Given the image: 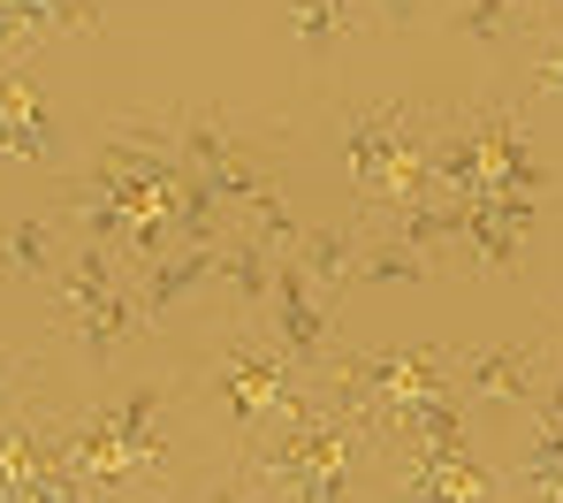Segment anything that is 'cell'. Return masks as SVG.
I'll return each mask as SVG.
<instances>
[{"mask_svg":"<svg viewBox=\"0 0 563 503\" xmlns=\"http://www.w3.org/2000/svg\"><path fill=\"white\" fill-rule=\"evenodd\" d=\"M46 298H54V336H62L92 374H107L130 343L153 336V320H145V305H137V275H130V260H122L114 244H69V260H62V275L46 283Z\"/></svg>","mask_w":563,"mask_h":503,"instance_id":"cell-5","label":"cell"},{"mask_svg":"<svg viewBox=\"0 0 563 503\" xmlns=\"http://www.w3.org/2000/svg\"><path fill=\"white\" fill-rule=\"evenodd\" d=\"M549 367H556V343L549 336H533V343H472L457 351V397L465 404H526L541 397V382H549Z\"/></svg>","mask_w":563,"mask_h":503,"instance_id":"cell-10","label":"cell"},{"mask_svg":"<svg viewBox=\"0 0 563 503\" xmlns=\"http://www.w3.org/2000/svg\"><path fill=\"white\" fill-rule=\"evenodd\" d=\"M221 267H213V283H229V320H267V305H275V244L260 237V229H244V221H229V237H221V252H213Z\"/></svg>","mask_w":563,"mask_h":503,"instance_id":"cell-13","label":"cell"},{"mask_svg":"<svg viewBox=\"0 0 563 503\" xmlns=\"http://www.w3.org/2000/svg\"><path fill=\"white\" fill-rule=\"evenodd\" d=\"M289 31L312 62H328L351 31H358V0H289Z\"/></svg>","mask_w":563,"mask_h":503,"instance_id":"cell-17","label":"cell"},{"mask_svg":"<svg viewBox=\"0 0 563 503\" xmlns=\"http://www.w3.org/2000/svg\"><path fill=\"white\" fill-rule=\"evenodd\" d=\"M503 192H526L541 199L549 192V161H541V138L526 122L518 100H472V107H442L434 114V199H503Z\"/></svg>","mask_w":563,"mask_h":503,"instance_id":"cell-4","label":"cell"},{"mask_svg":"<svg viewBox=\"0 0 563 503\" xmlns=\"http://www.w3.org/2000/svg\"><path fill=\"white\" fill-rule=\"evenodd\" d=\"M69 260V229L62 214H23L0 229V283H23V291H46Z\"/></svg>","mask_w":563,"mask_h":503,"instance_id":"cell-14","label":"cell"},{"mask_svg":"<svg viewBox=\"0 0 563 503\" xmlns=\"http://www.w3.org/2000/svg\"><path fill=\"white\" fill-rule=\"evenodd\" d=\"M305 374H312V367H297V359L282 351V336L267 328V320H229V328L206 343V367H198L213 412L229 419V442H244Z\"/></svg>","mask_w":563,"mask_h":503,"instance_id":"cell-6","label":"cell"},{"mask_svg":"<svg viewBox=\"0 0 563 503\" xmlns=\"http://www.w3.org/2000/svg\"><path fill=\"white\" fill-rule=\"evenodd\" d=\"M221 244H176V252H161L153 267H137V305H145V320H161L168 305H184L190 291H206L213 283V260Z\"/></svg>","mask_w":563,"mask_h":503,"instance_id":"cell-15","label":"cell"},{"mask_svg":"<svg viewBox=\"0 0 563 503\" xmlns=\"http://www.w3.org/2000/svg\"><path fill=\"white\" fill-rule=\"evenodd\" d=\"M457 39H472V46L526 39V15H518V0H465V8H457Z\"/></svg>","mask_w":563,"mask_h":503,"instance_id":"cell-19","label":"cell"},{"mask_svg":"<svg viewBox=\"0 0 563 503\" xmlns=\"http://www.w3.org/2000/svg\"><path fill=\"white\" fill-rule=\"evenodd\" d=\"M419 8H427V0H374V23H380V31H411Z\"/></svg>","mask_w":563,"mask_h":503,"instance_id":"cell-22","label":"cell"},{"mask_svg":"<svg viewBox=\"0 0 563 503\" xmlns=\"http://www.w3.org/2000/svg\"><path fill=\"white\" fill-rule=\"evenodd\" d=\"M328 374L366 404L380 427L404 419L411 404H427V397H457V351H442V343H411V351H335Z\"/></svg>","mask_w":563,"mask_h":503,"instance_id":"cell-7","label":"cell"},{"mask_svg":"<svg viewBox=\"0 0 563 503\" xmlns=\"http://www.w3.org/2000/svg\"><path fill=\"white\" fill-rule=\"evenodd\" d=\"M176 397L184 374H145L77 412H54V442L92 503H176V435H168Z\"/></svg>","mask_w":563,"mask_h":503,"instance_id":"cell-2","label":"cell"},{"mask_svg":"<svg viewBox=\"0 0 563 503\" xmlns=\"http://www.w3.org/2000/svg\"><path fill=\"white\" fill-rule=\"evenodd\" d=\"M541 336H549V343H556V359H563V298L549 305V328H541Z\"/></svg>","mask_w":563,"mask_h":503,"instance_id":"cell-23","label":"cell"},{"mask_svg":"<svg viewBox=\"0 0 563 503\" xmlns=\"http://www.w3.org/2000/svg\"><path fill=\"white\" fill-rule=\"evenodd\" d=\"M267 328L282 336V351L297 367H328L335 359V320H328V298L305 283V267L282 252L275 260V305H267Z\"/></svg>","mask_w":563,"mask_h":503,"instance_id":"cell-12","label":"cell"},{"mask_svg":"<svg viewBox=\"0 0 563 503\" xmlns=\"http://www.w3.org/2000/svg\"><path fill=\"white\" fill-rule=\"evenodd\" d=\"M0 168H69V130L31 69H0Z\"/></svg>","mask_w":563,"mask_h":503,"instance_id":"cell-9","label":"cell"},{"mask_svg":"<svg viewBox=\"0 0 563 503\" xmlns=\"http://www.w3.org/2000/svg\"><path fill=\"white\" fill-rule=\"evenodd\" d=\"M190 503H267V496H260V489H252L236 466H221V473H213V481H206V489H198Z\"/></svg>","mask_w":563,"mask_h":503,"instance_id":"cell-21","label":"cell"},{"mask_svg":"<svg viewBox=\"0 0 563 503\" xmlns=\"http://www.w3.org/2000/svg\"><path fill=\"white\" fill-rule=\"evenodd\" d=\"M434 114H442V107L396 100V92L335 107V145H343L351 206H358L351 229H374L396 206L434 199Z\"/></svg>","mask_w":563,"mask_h":503,"instance_id":"cell-3","label":"cell"},{"mask_svg":"<svg viewBox=\"0 0 563 503\" xmlns=\"http://www.w3.org/2000/svg\"><path fill=\"white\" fill-rule=\"evenodd\" d=\"M289 260L305 267V283H312L320 298H343V291H351L358 237H351V229H320V221H305V237H297V252H289Z\"/></svg>","mask_w":563,"mask_h":503,"instance_id":"cell-16","label":"cell"},{"mask_svg":"<svg viewBox=\"0 0 563 503\" xmlns=\"http://www.w3.org/2000/svg\"><path fill=\"white\" fill-rule=\"evenodd\" d=\"M229 466L267 503H366L380 489V419L312 367L244 442H229Z\"/></svg>","mask_w":563,"mask_h":503,"instance_id":"cell-1","label":"cell"},{"mask_svg":"<svg viewBox=\"0 0 563 503\" xmlns=\"http://www.w3.org/2000/svg\"><path fill=\"white\" fill-rule=\"evenodd\" d=\"M526 100H563V23L533 31V46H526Z\"/></svg>","mask_w":563,"mask_h":503,"instance_id":"cell-20","label":"cell"},{"mask_svg":"<svg viewBox=\"0 0 563 503\" xmlns=\"http://www.w3.org/2000/svg\"><path fill=\"white\" fill-rule=\"evenodd\" d=\"M380 489L388 503H503V473L479 450L380 442Z\"/></svg>","mask_w":563,"mask_h":503,"instance_id":"cell-8","label":"cell"},{"mask_svg":"<svg viewBox=\"0 0 563 503\" xmlns=\"http://www.w3.org/2000/svg\"><path fill=\"white\" fill-rule=\"evenodd\" d=\"M533 221H541V199H526V192L472 199L465 206V244H457V260L479 267V275H518V267H526V237H533Z\"/></svg>","mask_w":563,"mask_h":503,"instance_id":"cell-11","label":"cell"},{"mask_svg":"<svg viewBox=\"0 0 563 503\" xmlns=\"http://www.w3.org/2000/svg\"><path fill=\"white\" fill-rule=\"evenodd\" d=\"M38 397H46V359H38V351H8V343H0V419L31 412Z\"/></svg>","mask_w":563,"mask_h":503,"instance_id":"cell-18","label":"cell"}]
</instances>
